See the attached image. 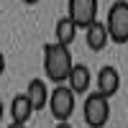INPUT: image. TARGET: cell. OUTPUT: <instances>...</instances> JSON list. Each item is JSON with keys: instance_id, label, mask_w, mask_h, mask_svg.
I'll list each match as a JSON object with an SVG mask.
<instances>
[{"instance_id": "1", "label": "cell", "mask_w": 128, "mask_h": 128, "mask_svg": "<svg viewBox=\"0 0 128 128\" xmlns=\"http://www.w3.org/2000/svg\"><path fill=\"white\" fill-rule=\"evenodd\" d=\"M74 67L69 46L62 44H44V72L54 84H64Z\"/></svg>"}, {"instance_id": "2", "label": "cell", "mask_w": 128, "mask_h": 128, "mask_svg": "<svg viewBox=\"0 0 128 128\" xmlns=\"http://www.w3.org/2000/svg\"><path fill=\"white\" fill-rule=\"evenodd\" d=\"M105 28H108V38L115 44H128V3L126 0H115L108 10L105 18Z\"/></svg>"}, {"instance_id": "3", "label": "cell", "mask_w": 128, "mask_h": 128, "mask_svg": "<svg viewBox=\"0 0 128 128\" xmlns=\"http://www.w3.org/2000/svg\"><path fill=\"white\" fill-rule=\"evenodd\" d=\"M82 115H84V123L90 128H105L110 120V100L98 95V92H90L87 100H84Z\"/></svg>"}, {"instance_id": "4", "label": "cell", "mask_w": 128, "mask_h": 128, "mask_svg": "<svg viewBox=\"0 0 128 128\" xmlns=\"http://www.w3.org/2000/svg\"><path fill=\"white\" fill-rule=\"evenodd\" d=\"M46 105H49L51 115H54V120L64 123V120H69L72 113H74V92L67 84H56V87L49 92V102Z\"/></svg>"}, {"instance_id": "5", "label": "cell", "mask_w": 128, "mask_h": 128, "mask_svg": "<svg viewBox=\"0 0 128 128\" xmlns=\"http://www.w3.org/2000/svg\"><path fill=\"white\" fill-rule=\"evenodd\" d=\"M67 18L77 28H87L98 20V0H67Z\"/></svg>"}, {"instance_id": "6", "label": "cell", "mask_w": 128, "mask_h": 128, "mask_svg": "<svg viewBox=\"0 0 128 128\" xmlns=\"http://www.w3.org/2000/svg\"><path fill=\"white\" fill-rule=\"evenodd\" d=\"M118 90H120V74H118V69L115 67H102L98 72V90L95 92L110 100Z\"/></svg>"}, {"instance_id": "7", "label": "cell", "mask_w": 128, "mask_h": 128, "mask_svg": "<svg viewBox=\"0 0 128 128\" xmlns=\"http://www.w3.org/2000/svg\"><path fill=\"white\" fill-rule=\"evenodd\" d=\"M92 84V72L87 64H74L69 77H67V87L74 92V95H84Z\"/></svg>"}, {"instance_id": "8", "label": "cell", "mask_w": 128, "mask_h": 128, "mask_svg": "<svg viewBox=\"0 0 128 128\" xmlns=\"http://www.w3.org/2000/svg\"><path fill=\"white\" fill-rule=\"evenodd\" d=\"M23 95L28 98V102H31V108H34V113L41 110V108H46V102H49V87H46L44 80H31Z\"/></svg>"}, {"instance_id": "9", "label": "cell", "mask_w": 128, "mask_h": 128, "mask_svg": "<svg viewBox=\"0 0 128 128\" xmlns=\"http://www.w3.org/2000/svg\"><path fill=\"white\" fill-rule=\"evenodd\" d=\"M84 41H87V46L92 51H102L105 46H108V28H105V23H100V20H95L92 26L84 28Z\"/></svg>"}, {"instance_id": "10", "label": "cell", "mask_w": 128, "mask_h": 128, "mask_svg": "<svg viewBox=\"0 0 128 128\" xmlns=\"http://www.w3.org/2000/svg\"><path fill=\"white\" fill-rule=\"evenodd\" d=\"M31 115H34V108H31V102L26 95H16L13 100H10V118H13V123H28Z\"/></svg>"}, {"instance_id": "11", "label": "cell", "mask_w": 128, "mask_h": 128, "mask_svg": "<svg viewBox=\"0 0 128 128\" xmlns=\"http://www.w3.org/2000/svg\"><path fill=\"white\" fill-rule=\"evenodd\" d=\"M54 36H56V44L69 46L72 41H74V36H77V26L64 16V18H59L56 23H54Z\"/></svg>"}, {"instance_id": "12", "label": "cell", "mask_w": 128, "mask_h": 128, "mask_svg": "<svg viewBox=\"0 0 128 128\" xmlns=\"http://www.w3.org/2000/svg\"><path fill=\"white\" fill-rule=\"evenodd\" d=\"M3 74H5V54L0 51V77H3Z\"/></svg>"}, {"instance_id": "13", "label": "cell", "mask_w": 128, "mask_h": 128, "mask_svg": "<svg viewBox=\"0 0 128 128\" xmlns=\"http://www.w3.org/2000/svg\"><path fill=\"white\" fill-rule=\"evenodd\" d=\"M56 128H72V126H69V120H64V123H56Z\"/></svg>"}, {"instance_id": "14", "label": "cell", "mask_w": 128, "mask_h": 128, "mask_svg": "<svg viewBox=\"0 0 128 128\" xmlns=\"http://www.w3.org/2000/svg\"><path fill=\"white\" fill-rule=\"evenodd\" d=\"M3 115H5V105H3V100H0V120H3Z\"/></svg>"}, {"instance_id": "15", "label": "cell", "mask_w": 128, "mask_h": 128, "mask_svg": "<svg viewBox=\"0 0 128 128\" xmlns=\"http://www.w3.org/2000/svg\"><path fill=\"white\" fill-rule=\"evenodd\" d=\"M10 128H28V126H23V123H10Z\"/></svg>"}, {"instance_id": "16", "label": "cell", "mask_w": 128, "mask_h": 128, "mask_svg": "<svg viewBox=\"0 0 128 128\" xmlns=\"http://www.w3.org/2000/svg\"><path fill=\"white\" fill-rule=\"evenodd\" d=\"M20 3H26V5H36L38 0H20Z\"/></svg>"}]
</instances>
